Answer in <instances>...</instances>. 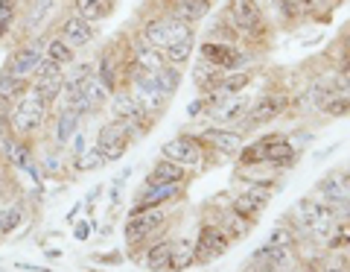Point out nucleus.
I'll list each match as a JSON object with an SVG mask.
<instances>
[{
    "mask_svg": "<svg viewBox=\"0 0 350 272\" xmlns=\"http://www.w3.org/2000/svg\"><path fill=\"white\" fill-rule=\"evenodd\" d=\"M222 68L219 64H213V62H207V59H199L193 64V82L199 85L202 91H213L216 85H219V79H222Z\"/></svg>",
    "mask_w": 350,
    "mask_h": 272,
    "instance_id": "26",
    "label": "nucleus"
},
{
    "mask_svg": "<svg viewBox=\"0 0 350 272\" xmlns=\"http://www.w3.org/2000/svg\"><path fill=\"white\" fill-rule=\"evenodd\" d=\"M131 64H135V68H144L149 73H158L163 64H167V59H163V53L158 47H152L149 41H144L137 36L131 41Z\"/></svg>",
    "mask_w": 350,
    "mask_h": 272,
    "instance_id": "18",
    "label": "nucleus"
},
{
    "mask_svg": "<svg viewBox=\"0 0 350 272\" xmlns=\"http://www.w3.org/2000/svg\"><path fill=\"white\" fill-rule=\"evenodd\" d=\"M44 173H47V176H59V173H62V161L56 156H47V158H44Z\"/></svg>",
    "mask_w": 350,
    "mask_h": 272,
    "instance_id": "44",
    "label": "nucleus"
},
{
    "mask_svg": "<svg viewBox=\"0 0 350 272\" xmlns=\"http://www.w3.org/2000/svg\"><path fill=\"white\" fill-rule=\"evenodd\" d=\"M161 156L175 161V164H184V167H199L202 164V147H199V138L193 135H178L167 140L161 147Z\"/></svg>",
    "mask_w": 350,
    "mask_h": 272,
    "instance_id": "11",
    "label": "nucleus"
},
{
    "mask_svg": "<svg viewBox=\"0 0 350 272\" xmlns=\"http://www.w3.org/2000/svg\"><path fill=\"white\" fill-rule=\"evenodd\" d=\"M64 71L62 64H56V62H50V59H41V64H38V71H36V76L29 79V85L36 88L44 100H47L50 106L53 103H59L62 100V91H64Z\"/></svg>",
    "mask_w": 350,
    "mask_h": 272,
    "instance_id": "9",
    "label": "nucleus"
},
{
    "mask_svg": "<svg viewBox=\"0 0 350 272\" xmlns=\"http://www.w3.org/2000/svg\"><path fill=\"white\" fill-rule=\"evenodd\" d=\"M333 91L330 88H324V85H310V88H306L298 100L304 103V106H310V108H315V112H321V106L327 103V97H330Z\"/></svg>",
    "mask_w": 350,
    "mask_h": 272,
    "instance_id": "40",
    "label": "nucleus"
},
{
    "mask_svg": "<svg viewBox=\"0 0 350 272\" xmlns=\"http://www.w3.org/2000/svg\"><path fill=\"white\" fill-rule=\"evenodd\" d=\"M79 91L85 94V100H88V106H91L94 114L100 112V108H103L108 100H111V91L105 88V82H103L96 73H88V76H85L82 85H79Z\"/></svg>",
    "mask_w": 350,
    "mask_h": 272,
    "instance_id": "24",
    "label": "nucleus"
},
{
    "mask_svg": "<svg viewBox=\"0 0 350 272\" xmlns=\"http://www.w3.org/2000/svg\"><path fill=\"white\" fill-rule=\"evenodd\" d=\"M79 123H82V114L73 112V108L62 106V112L56 117V132H53V140H56V147H64L70 144V138L79 132Z\"/></svg>",
    "mask_w": 350,
    "mask_h": 272,
    "instance_id": "23",
    "label": "nucleus"
},
{
    "mask_svg": "<svg viewBox=\"0 0 350 272\" xmlns=\"http://www.w3.org/2000/svg\"><path fill=\"white\" fill-rule=\"evenodd\" d=\"M44 59H50V62L62 64V68H68V64L76 62V50L59 36V32H56V36L44 38Z\"/></svg>",
    "mask_w": 350,
    "mask_h": 272,
    "instance_id": "25",
    "label": "nucleus"
},
{
    "mask_svg": "<svg viewBox=\"0 0 350 272\" xmlns=\"http://www.w3.org/2000/svg\"><path fill=\"white\" fill-rule=\"evenodd\" d=\"M345 73H350V62H347V71H345Z\"/></svg>",
    "mask_w": 350,
    "mask_h": 272,
    "instance_id": "53",
    "label": "nucleus"
},
{
    "mask_svg": "<svg viewBox=\"0 0 350 272\" xmlns=\"http://www.w3.org/2000/svg\"><path fill=\"white\" fill-rule=\"evenodd\" d=\"M204 108H207V97H204V100H193V103L187 106V117H193V121H196V117H199Z\"/></svg>",
    "mask_w": 350,
    "mask_h": 272,
    "instance_id": "45",
    "label": "nucleus"
},
{
    "mask_svg": "<svg viewBox=\"0 0 350 272\" xmlns=\"http://www.w3.org/2000/svg\"><path fill=\"white\" fill-rule=\"evenodd\" d=\"M292 243H295V237H292V232H286V228H275L269 237V246H292Z\"/></svg>",
    "mask_w": 350,
    "mask_h": 272,
    "instance_id": "42",
    "label": "nucleus"
},
{
    "mask_svg": "<svg viewBox=\"0 0 350 272\" xmlns=\"http://www.w3.org/2000/svg\"><path fill=\"white\" fill-rule=\"evenodd\" d=\"M330 91H336V94H345V97H350V73H338L336 79H333V88Z\"/></svg>",
    "mask_w": 350,
    "mask_h": 272,
    "instance_id": "43",
    "label": "nucleus"
},
{
    "mask_svg": "<svg viewBox=\"0 0 350 272\" xmlns=\"http://www.w3.org/2000/svg\"><path fill=\"white\" fill-rule=\"evenodd\" d=\"M155 79L161 85V91L167 97H172L175 91H178V85H181V71L175 68V64H163V68L155 73Z\"/></svg>",
    "mask_w": 350,
    "mask_h": 272,
    "instance_id": "36",
    "label": "nucleus"
},
{
    "mask_svg": "<svg viewBox=\"0 0 350 272\" xmlns=\"http://www.w3.org/2000/svg\"><path fill=\"white\" fill-rule=\"evenodd\" d=\"M0 121H3V114H0Z\"/></svg>",
    "mask_w": 350,
    "mask_h": 272,
    "instance_id": "54",
    "label": "nucleus"
},
{
    "mask_svg": "<svg viewBox=\"0 0 350 272\" xmlns=\"http://www.w3.org/2000/svg\"><path fill=\"white\" fill-rule=\"evenodd\" d=\"M21 223H24V208L21 205H6L0 211V234H12Z\"/></svg>",
    "mask_w": 350,
    "mask_h": 272,
    "instance_id": "37",
    "label": "nucleus"
},
{
    "mask_svg": "<svg viewBox=\"0 0 350 272\" xmlns=\"http://www.w3.org/2000/svg\"><path fill=\"white\" fill-rule=\"evenodd\" d=\"M193 50H196V38H187V41H175V45H167L161 53L167 64H175V68H181V64H187L193 59Z\"/></svg>",
    "mask_w": 350,
    "mask_h": 272,
    "instance_id": "32",
    "label": "nucleus"
},
{
    "mask_svg": "<svg viewBox=\"0 0 350 272\" xmlns=\"http://www.w3.org/2000/svg\"><path fill=\"white\" fill-rule=\"evenodd\" d=\"M248 85H251V73L248 71H225L216 88L225 91V94H243Z\"/></svg>",
    "mask_w": 350,
    "mask_h": 272,
    "instance_id": "34",
    "label": "nucleus"
},
{
    "mask_svg": "<svg viewBox=\"0 0 350 272\" xmlns=\"http://www.w3.org/2000/svg\"><path fill=\"white\" fill-rule=\"evenodd\" d=\"M321 114H327V117H345V114H350V97L333 91L330 97H327V103L321 106Z\"/></svg>",
    "mask_w": 350,
    "mask_h": 272,
    "instance_id": "39",
    "label": "nucleus"
},
{
    "mask_svg": "<svg viewBox=\"0 0 350 272\" xmlns=\"http://www.w3.org/2000/svg\"><path fill=\"white\" fill-rule=\"evenodd\" d=\"M18 269H27V272H50V269H44V267H32V264H18Z\"/></svg>",
    "mask_w": 350,
    "mask_h": 272,
    "instance_id": "49",
    "label": "nucleus"
},
{
    "mask_svg": "<svg viewBox=\"0 0 350 272\" xmlns=\"http://www.w3.org/2000/svg\"><path fill=\"white\" fill-rule=\"evenodd\" d=\"M184 176H187V167L184 164H175L170 158H161L155 167L149 170L146 184H181Z\"/></svg>",
    "mask_w": 350,
    "mask_h": 272,
    "instance_id": "22",
    "label": "nucleus"
},
{
    "mask_svg": "<svg viewBox=\"0 0 350 272\" xmlns=\"http://www.w3.org/2000/svg\"><path fill=\"white\" fill-rule=\"evenodd\" d=\"M342 184H345V188H350V176H345V179H342Z\"/></svg>",
    "mask_w": 350,
    "mask_h": 272,
    "instance_id": "50",
    "label": "nucleus"
},
{
    "mask_svg": "<svg viewBox=\"0 0 350 272\" xmlns=\"http://www.w3.org/2000/svg\"><path fill=\"white\" fill-rule=\"evenodd\" d=\"M202 59L219 64L222 71H239V64H245V53L239 50L234 41H216V38H204L202 45Z\"/></svg>",
    "mask_w": 350,
    "mask_h": 272,
    "instance_id": "10",
    "label": "nucleus"
},
{
    "mask_svg": "<svg viewBox=\"0 0 350 272\" xmlns=\"http://www.w3.org/2000/svg\"><path fill=\"white\" fill-rule=\"evenodd\" d=\"M228 27L245 38L262 36L266 21H262V9L257 6V0H231L228 3Z\"/></svg>",
    "mask_w": 350,
    "mask_h": 272,
    "instance_id": "4",
    "label": "nucleus"
},
{
    "mask_svg": "<svg viewBox=\"0 0 350 272\" xmlns=\"http://www.w3.org/2000/svg\"><path fill=\"white\" fill-rule=\"evenodd\" d=\"M94 73L105 82V88L111 91V94L120 88V82H117V64H114V56H111V53H105V56L94 64Z\"/></svg>",
    "mask_w": 350,
    "mask_h": 272,
    "instance_id": "35",
    "label": "nucleus"
},
{
    "mask_svg": "<svg viewBox=\"0 0 350 272\" xmlns=\"http://www.w3.org/2000/svg\"><path fill=\"white\" fill-rule=\"evenodd\" d=\"M96 260H108V264H120V260H123V255L120 252H108V255H94Z\"/></svg>",
    "mask_w": 350,
    "mask_h": 272,
    "instance_id": "48",
    "label": "nucleus"
},
{
    "mask_svg": "<svg viewBox=\"0 0 350 272\" xmlns=\"http://www.w3.org/2000/svg\"><path fill=\"white\" fill-rule=\"evenodd\" d=\"M178 190L181 184H146L135 208H161V205H167L170 199L178 197Z\"/></svg>",
    "mask_w": 350,
    "mask_h": 272,
    "instance_id": "21",
    "label": "nucleus"
},
{
    "mask_svg": "<svg viewBox=\"0 0 350 272\" xmlns=\"http://www.w3.org/2000/svg\"><path fill=\"white\" fill-rule=\"evenodd\" d=\"M196 264L193 260V240H187V237H181V240H175L172 243V258H170V267L172 272H184V269H190Z\"/></svg>",
    "mask_w": 350,
    "mask_h": 272,
    "instance_id": "29",
    "label": "nucleus"
},
{
    "mask_svg": "<svg viewBox=\"0 0 350 272\" xmlns=\"http://www.w3.org/2000/svg\"><path fill=\"white\" fill-rule=\"evenodd\" d=\"M345 47H350V36H345Z\"/></svg>",
    "mask_w": 350,
    "mask_h": 272,
    "instance_id": "51",
    "label": "nucleus"
},
{
    "mask_svg": "<svg viewBox=\"0 0 350 272\" xmlns=\"http://www.w3.org/2000/svg\"><path fill=\"white\" fill-rule=\"evenodd\" d=\"M140 135L135 126H131L129 121H108L103 129H100V135H96V152L103 156L105 164H111V161H120L126 156V149L131 144V138Z\"/></svg>",
    "mask_w": 350,
    "mask_h": 272,
    "instance_id": "2",
    "label": "nucleus"
},
{
    "mask_svg": "<svg viewBox=\"0 0 350 272\" xmlns=\"http://www.w3.org/2000/svg\"><path fill=\"white\" fill-rule=\"evenodd\" d=\"M41 59H44V38H38V36L27 38L24 45L12 50V56H9V62H6V71L29 82L32 76H36Z\"/></svg>",
    "mask_w": 350,
    "mask_h": 272,
    "instance_id": "7",
    "label": "nucleus"
},
{
    "mask_svg": "<svg viewBox=\"0 0 350 272\" xmlns=\"http://www.w3.org/2000/svg\"><path fill=\"white\" fill-rule=\"evenodd\" d=\"M50 112H53V106L29 85V88L12 103V112H9V126H12L18 135H36L38 129L50 121Z\"/></svg>",
    "mask_w": 350,
    "mask_h": 272,
    "instance_id": "1",
    "label": "nucleus"
},
{
    "mask_svg": "<svg viewBox=\"0 0 350 272\" xmlns=\"http://www.w3.org/2000/svg\"><path fill=\"white\" fill-rule=\"evenodd\" d=\"M262 147H266V167H295L298 149L292 147V138L271 135L262 138Z\"/></svg>",
    "mask_w": 350,
    "mask_h": 272,
    "instance_id": "15",
    "label": "nucleus"
},
{
    "mask_svg": "<svg viewBox=\"0 0 350 272\" xmlns=\"http://www.w3.org/2000/svg\"><path fill=\"white\" fill-rule=\"evenodd\" d=\"M251 108V100L243 94H228L225 100H219L216 106H211V117L216 121V126H225V123H234L237 117H245V112Z\"/></svg>",
    "mask_w": 350,
    "mask_h": 272,
    "instance_id": "16",
    "label": "nucleus"
},
{
    "mask_svg": "<svg viewBox=\"0 0 350 272\" xmlns=\"http://www.w3.org/2000/svg\"><path fill=\"white\" fill-rule=\"evenodd\" d=\"M327 272H342V269H336V267H333V269H327Z\"/></svg>",
    "mask_w": 350,
    "mask_h": 272,
    "instance_id": "52",
    "label": "nucleus"
},
{
    "mask_svg": "<svg viewBox=\"0 0 350 272\" xmlns=\"http://www.w3.org/2000/svg\"><path fill=\"white\" fill-rule=\"evenodd\" d=\"M59 36L68 41L73 50H79V47H88L96 38V27L91 24V21H85L82 15H76L73 9H70V12L59 21Z\"/></svg>",
    "mask_w": 350,
    "mask_h": 272,
    "instance_id": "12",
    "label": "nucleus"
},
{
    "mask_svg": "<svg viewBox=\"0 0 350 272\" xmlns=\"http://www.w3.org/2000/svg\"><path fill=\"white\" fill-rule=\"evenodd\" d=\"M70 140H73V156H76V158H79L82 152H88V144H85V135H82V132H76Z\"/></svg>",
    "mask_w": 350,
    "mask_h": 272,
    "instance_id": "46",
    "label": "nucleus"
},
{
    "mask_svg": "<svg viewBox=\"0 0 350 272\" xmlns=\"http://www.w3.org/2000/svg\"><path fill=\"white\" fill-rule=\"evenodd\" d=\"M111 114L117 117V121H129L137 132H146L149 123H155V117L140 106V100L131 94V88H117L111 94Z\"/></svg>",
    "mask_w": 350,
    "mask_h": 272,
    "instance_id": "6",
    "label": "nucleus"
},
{
    "mask_svg": "<svg viewBox=\"0 0 350 272\" xmlns=\"http://www.w3.org/2000/svg\"><path fill=\"white\" fill-rule=\"evenodd\" d=\"M213 9V0H172V6L167 9V15H175L187 24H199L211 15Z\"/></svg>",
    "mask_w": 350,
    "mask_h": 272,
    "instance_id": "19",
    "label": "nucleus"
},
{
    "mask_svg": "<svg viewBox=\"0 0 350 272\" xmlns=\"http://www.w3.org/2000/svg\"><path fill=\"white\" fill-rule=\"evenodd\" d=\"M163 223H167V214L161 208H131L129 220H126V240L129 243H144L146 237L158 234Z\"/></svg>",
    "mask_w": 350,
    "mask_h": 272,
    "instance_id": "8",
    "label": "nucleus"
},
{
    "mask_svg": "<svg viewBox=\"0 0 350 272\" xmlns=\"http://www.w3.org/2000/svg\"><path fill=\"white\" fill-rule=\"evenodd\" d=\"M73 12L96 24V21H103L111 12V0H73Z\"/></svg>",
    "mask_w": 350,
    "mask_h": 272,
    "instance_id": "27",
    "label": "nucleus"
},
{
    "mask_svg": "<svg viewBox=\"0 0 350 272\" xmlns=\"http://www.w3.org/2000/svg\"><path fill=\"white\" fill-rule=\"evenodd\" d=\"M231 249V237H228L216 223H204L199 232V240L193 243V260L199 267L213 264L216 258H222Z\"/></svg>",
    "mask_w": 350,
    "mask_h": 272,
    "instance_id": "5",
    "label": "nucleus"
},
{
    "mask_svg": "<svg viewBox=\"0 0 350 272\" xmlns=\"http://www.w3.org/2000/svg\"><path fill=\"white\" fill-rule=\"evenodd\" d=\"M283 108H286V97H278V94L262 97V100H257V106L248 112V121H245V126L251 129V126H262V123L278 121Z\"/></svg>",
    "mask_w": 350,
    "mask_h": 272,
    "instance_id": "17",
    "label": "nucleus"
},
{
    "mask_svg": "<svg viewBox=\"0 0 350 272\" xmlns=\"http://www.w3.org/2000/svg\"><path fill=\"white\" fill-rule=\"evenodd\" d=\"M170 258H172V240H158L146 249V267L152 272H161L170 267Z\"/></svg>",
    "mask_w": 350,
    "mask_h": 272,
    "instance_id": "31",
    "label": "nucleus"
},
{
    "mask_svg": "<svg viewBox=\"0 0 350 272\" xmlns=\"http://www.w3.org/2000/svg\"><path fill=\"white\" fill-rule=\"evenodd\" d=\"M68 3H73V0H68Z\"/></svg>",
    "mask_w": 350,
    "mask_h": 272,
    "instance_id": "55",
    "label": "nucleus"
},
{
    "mask_svg": "<svg viewBox=\"0 0 350 272\" xmlns=\"http://www.w3.org/2000/svg\"><path fill=\"white\" fill-rule=\"evenodd\" d=\"M269 199H271V193H269L266 184H245L243 193H239V197H234L231 211L243 214V217H248V220L254 223L257 217H260V211L269 205Z\"/></svg>",
    "mask_w": 350,
    "mask_h": 272,
    "instance_id": "13",
    "label": "nucleus"
},
{
    "mask_svg": "<svg viewBox=\"0 0 350 272\" xmlns=\"http://www.w3.org/2000/svg\"><path fill=\"white\" fill-rule=\"evenodd\" d=\"M295 220H298V225L306 234L330 237L336 228V211H333V205H324V202H315L306 197V199H298V205H295Z\"/></svg>",
    "mask_w": 350,
    "mask_h": 272,
    "instance_id": "3",
    "label": "nucleus"
},
{
    "mask_svg": "<svg viewBox=\"0 0 350 272\" xmlns=\"http://www.w3.org/2000/svg\"><path fill=\"white\" fill-rule=\"evenodd\" d=\"M56 3L59 0H21V6H24V29L29 32V38H32V32L53 15Z\"/></svg>",
    "mask_w": 350,
    "mask_h": 272,
    "instance_id": "20",
    "label": "nucleus"
},
{
    "mask_svg": "<svg viewBox=\"0 0 350 272\" xmlns=\"http://www.w3.org/2000/svg\"><path fill=\"white\" fill-rule=\"evenodd\" d=\"M73 237L76 240H88V237H91V223H76Z\"/></svg>",
    "mask_w": 350,
    "mask_h": 272,
    "instance_id": "47",
    "label": "nucleus"
},
{
    "mask_svg": "<svg viewBox=\"0 0 350 272\" xmlns=\"http://www.w3.org/2000/svg\"><path fill=\"white\" fill-rule=\"evenodd\" d=\"M100 164H105V161H103V156H100V152H96V149H91V152H82V156L76 158V170H79V173L96 170Z\"/></svg>",
    "mask_w": 350,
    "mask_h": 272,
    "instance_id": "41",
    "label": "nucleus"
},
{
    "mask_svg": "<svg viewBox=\"0 0 350 272\" xmlns=\"http://www.w3.org/2000/svg\"><path fill=\"white\" fill-rule=\"evenodd\" d=\"M199 140H204L207 147H213L216 152H222V156H237L239 149L245 147V138L237 132V129H225V126H211V129H202Z\"/></svg>",
    "mask_w": 350,
    "mask_h": 272,
    "instance_id": "14",
    "label": "nucleus"
},
{
    "mask_svg": "<svg viewBox=\"0 0 350 272\" xmlns=\"http://www.w3.org/2000/svg\"><path fill=\"white\" fill-rule=\"evenodd\" d=\"M140 38L149 41V45L158 47V50L167 47V27H163V15L161 18H146L144 27H140Z\"/></svg>",
    "mask_w": 350,
    "mask_h": 272,
    "instance_id": "33",
    "label": "nucleus"
},
{
    "mask_svg": "<svg viewBox=\"0 0 350 272\" xmlns=\"http://www.w3.org/2000/svg\"><path fill=\"white\" fill-rule=\"evenodd\" d=\"M27 88H29V82H27V79H21V76H12L6 68H0V100L15 103Z\"/></svg>",
    "mask_w": 350,
    "mask_h": 272,
    "instance_id": "28",
    "label": "nucleus"
},
{
    "mask_svg": "<svg viewBox=\"0 0 350 272\" xmlns=\"http://www.w3.org/2000/svg\"><path fill=\"white\" fill-rule=\"evenodd\" d=\"M228 237H245L251 232V220L243 214H237V211H225L222 217H219V223H216Z\"/></svg>",
    "mask_w": 350,
    "mask_h": 272,
    "instance_id": "30",
    "label": "nucleus"
},
{
    "mask_svg": "<svg viewBox=\"0 0 350 272\" xmlns=\"http://www.w3.org/2000/svg\"><path fill=\"white\" fill-rule=\"evenodd\" d=\"M321 199H327L330 205H347V199H345V184H342V179H324L321 182Z\"/></svg>",
    "mask_w": 350,
    "mask_h": 272,
    "instance_id": "38",
    "label": "nucleus"
}]
</instances>
